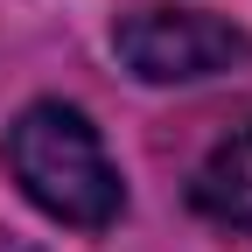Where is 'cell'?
Instances as JSON below:
<instances>
[{"instance_id":"cell-2","label":"cell","mask_w":252,"mask_h":252,"mask_svg":"<svg viewBox=\"0 0 252 252\" xmlns=\"http://www.w3.org/2000/svg\"><path fill=\"white\" fill-rule=\"evenodd\" d=\"M112 49L140 84H196V77L252 63V35L238 21L203 14V7H168V0H147V7L119 14Z\"/></svg>"},{"instance_id":"cell-1","label":"cell","mask_w":252,"mask_h":252,"mask_svg":"<svg viewBox=\"0 0 252 252\" xmlns=\"http://www.w3.org/2000/svg\"><path fill=\"white\" fill-rule=\"evenodd\" d=\"M7 175L21 182V196L35 210H49L56 224H77V231H105L126 203L98 126L77 105H56V98L28 105L7 126Z\"/></svg>"},{"instance_id":"cell-3","label":"cell","mask_w":252,"mask_h":252,"mask_svg":"<svg viewBox=\"0 0 252 252\" xmlns=\"http://www.w3.org/2000/svg\"><path fill=\"white\" fill-rule=\"evenodd\" d=\"M189 196H196V210L210 217V224L252 231V126H238L231 140H217V147L203 154Z\"/></svg>"}]
</instances>
